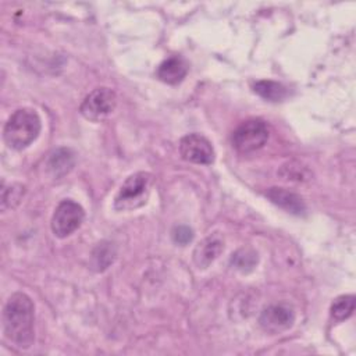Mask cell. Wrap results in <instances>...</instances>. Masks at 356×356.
I'll list each match as a JSON object with an SVG mask.
<instances>
[{
    "instance_id": "6da1fadb",
    "label": "cell",
    "mask_w": 356,
    "mask_h": 356,
    "mask_svg": "<svg viewBox=\"0 0 356 356\" xmlns=\"http://www.w3.org/2000/svg\"><path fill=\"white\" fill-rule=\"evenodd\" d=\"M35 306L31 298L22 292L13 293L3 309L4 337L18 349H28L35 338Z\"/></svg>"
},
{
    "instance_id": "7a4b0ae2",
    "label": "cell",
    "mask_w": 356,
    "mask_h": 356,
    "mask_svg": "<svg viewBox=\"0 0 356 356\" xmlns=\"http://www.w3.org/2000/svg\"><path fill=\"white\" fill-rule=\"evenodd\" d=\"M40 128V117L33 108H18L6 122L3 128V139L10 149L22 150L39 136Z\"/></svg>"
},
{
    "instance_id": "3957f363",
    "label": "cell",
    "mask_w": 356,
    "mask_h": 356,
    "mask_svg": "<svg viewBox=\"0 0 356 356\" xmlns=\"http://www.w3.org/2000/svg\"><path fill=\"white\" fill-rule=\"evenodd\" d=\"M152 184L153 177L149 172L139 171L129 175L121 185L114 199V207L118 210H132L140 207L149 197Z\"/></svg>"
},
{
    "instance_id": "277c9868",
    "label": "cell",
    "mask_w": 356,
    "mask_h": 356,
    "mask_svg": "<svg viewBox=\"0 0 356 356\" xmlns=\"http://www.w3.org/2000/svg\"><path fill=\"white\" fill-rule=\"evenodd\" d=\"M268 139V127L260 118L246 120L232 132V146L239 153H252L266 145Z\"/></svg>"
},
{
    "instance_id": "5b68a950",
    "label": "cell",
    "mask_w": 356,
    "mask_h": 356,
    "mask_svg": "<svg viewBox=\"0 0 356 356\" xmlns=\"http://www.w3.org/2000/svg\"><path fill=\"white\" fill-rule=\"evenodd\" d=\"M85 211L81 204L71 199L60 202L51 217V231L57 238H65L78 229L83 221Z\"/></svg>"
},
{
    "instance_id": "8992f818",
    "label": "cell",
    "mask_w": 356,
    "mask_h": 356,
    "mask_svg": "<svg viewBox=\"0 0 356 356\" xmlns=\"http://www.w3.org/2000/svg\"><path fill=\"white\" fill-rule=\"evenodd\" d=\"M117 106V96L115 92L110 88H96L92 90L82 102L79 111L81 114L90 120V121H99L107 117L114 111Z\"/></svg>"
},
{
    "instance_id": "52a82bcc",
    "label": "cell",
    "mask_w": 356,
    "mask_h": 356,
    "mask_svg": "<svg viewBox=\"0 0 356 356\" xmlns=\"http://www.w3.org/2000/svg\"><path fill=\"white\" fill-rule=\"evenodd\" d=\"M181 156L191 163L211 164L214 161V149L211 142L200 134H189L179 142Z\"/></svg>"
},
{
    "instance_id": "ba28073f",
    "label": "cell",
    "mask_w": 356,
    "mask_h": 356,
    "mask_svg": "<svg viewBox=\"0 0 356 356\" xmlns=\"http://www.w3.org/2000/svg\"><path fill=\"white\" fill-rule=\"evenodd\" d=\"M295 321V312L285 303L270 305L259 316L260 327L270 334H278L288 330Z\"/></svg>"
},
{
    "instance_id": "9c48e42d",
    "label": "cell",
    "mask_w": 356,
    "mask_h": 356,
    "mask_svg": "<svg viewBox=\"0 0 356 356\" xmlns=\"http://www.w3.org/2000/svg\"><path fill=\"white\" fill-rule=\"evenodd\" d=\"M224 242L220 235L213 234L200 241L193 250V261L199 268H207L222 252Z\"/></svg>"
},
{
    "instance_id": "30bf717a",
    "label": "cell",
    "mask_w": 356,
    "mask_h": 356,
    "mask_svg": "<svg viewBox=\"0 0 356 356\" xmlns=\"http://www.w3.org/2000/svg\"><path fill=\"white\" fill-rule=\"evenodd\" d=\"M266 196L278 207L295 214V216H300L305 214L306 211V204L303 202V199L285 188H278V186H273L268 188L266 192Z\"/></svg>"
},
{
    "instance_id": "8fae6325",
    "label": "cell",
    "mask_w": 356,
    "mask_h": 356,
    "mask_svg": "<svg viewBox=\"0 0 356 356\" xmlns=\"http://www.w3.org/2000/svg\"><path fill=\"white\" fill-rule=\"evenodd\" d=\"M188 74V64L179 56L165 58L157 68V78L168 85L179 83Z\"/></svg>"
},
{
    "instance_id": "7c38bea8",
    "label": "cell",
    "mask_w": 356,
    "mask_h": 356,
    "mask_svg": "<svg viewBox=\"0 0 356 356\" xmlns=\"http://www.w3.org/2000/svg\"><path fill=\"white\" fill-rule=\"evenodd\" d=\"M74 163H75L74 153L67 147H60L50 153L47 160V167L53 177L61 178L72 170Z\"/></svg>"
},
{
    "instance_id": "4fadbf2b",
    "label": "cell",
    "mask_w": 356,
    "mask_h": 356,
    "mask_svg": "<svg viewBox=\"0 0 356 356\" xmlns=\"http://www.w3.org/2000/svg\"><path fill=\"white\" fill-rule=\"evenodd\" d=\"M253 90L260 97L268 102H281L288 96V90L282 83L270 81V79H263L256 82L253 86Z\"/></svg>"
},
{
    "instance_id": "5bb4252c",
    "label": "cell",
    "mask_w": 356,
    "mask_h": 356,
    "mask_svg": "<svg viewBox=\"0 0 356 356\" xmlns=\"http://www.w3.org/2000/svg\"><path fill=\"white\" fill-rule=\"evenodd\" d=\"M115 259V249L110 242H100L92 252V266L96 271L106 270Z\"/></svg>"
},
{
    "instance_id": "9a60e30c",
    "label": "cell",
    "mask_w": 356,
    "mask_h": 356,
    "mask_svg": "<svg viewBox=\"0 0 356 356\" xmlns=\"http://www.w3.org/2000/svg\"><path fill=\"white\" fill-rule=\"evenodd\" d=\"M257 261H259L257 253L249 248L238 249L235 253H232L229 259L231 266H234L236 270L242 273H250L256 267Z\"/></svg>"
},
{
    "instance_id": "2e32d148",
    "label": "cell",
    "mask_w": 356,
    "mask_h": 356,
    "mask_svg": "<svg viewBox=\"0 0 356 356\" xmlns=\"http://www.w3.org/2000/svg\"><path fill=\"white\" fill-rule=\"evenodd\" d=\"M355 310V296L353 295H342L338 296L330 309L331 317L337 321H342L346 320L348 317L352 316Z\"/></svg>"
},
{
    "instance_id": "e0dca14e",
    "label": "cell",
    "mask_w": 356,
    "mask_h": 356,
    "mask_svg": "<svg viewBox=\"0 0 356 356\" xmlns=\"http://www.w3.org/2000/svg\"><path fill=\"white\" fill-rule=\"evenodd\" d=\"M24 192H25V188L18 184L4 188L3 193H1V209L6 210V209H11V207L17 206L19 203V200L22 199Z\"/></svg>"
},
{
    "instance_id": "ac0fdd59",
    "label": "cell",
    "mask_w": 356,
    "mask_h": 356,
    "mask_svg": "<svg viewBox=\"0 0 356 356\" xmlns=\"http://www.w3.org/2000/svg\"><path fill=\"white\" fill-rule=\"evenodd\" d=\"M192 238H193V232L186 225H178L172 229V239L178 245H186L192 241Z\"/></svg>"
},
{
    "instance_id": "d6986e66",
    "label": "cell",
    "mask_w": 356,
    "mask_h": 356,
    "mask_svg": "<svg viewBox=\"0 0 356 356\" xmlns=\"http://www.w3.org/2000/svg\"><path fill=\"white\" fill-rule=\"evenodd\" d=\"M289 170H292V172H288V174H282V177H285V179H298L300 181L305 175L303 172H306L305 168H300V167H292L289 165Z\"/></svg>"
}]
</instances>
